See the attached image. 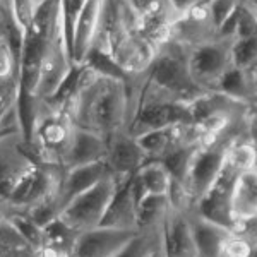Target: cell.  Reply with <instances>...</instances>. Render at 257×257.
<instances>
[{"mask_svg":"<svg viewBox=\"0 0 257 257\" xmlns=\"http://www.w3.org/2000/svg\"><path fill=\"white\" fill-rule=\"evenodd\" d=\"M74 125L108 138L127 128L134 113L127 77L103 74L91 65H79L76 86L65 101Z\"/></svg>","mask_w":257,"mask_h":257,"instance_id":"1","label":"cell"},{"mask_svg":"<svg viewBox=\"0 0 257 257\" xmlns=\"http://www.w3.org/2000/svg\"><path fill=\"white\" fill-rule=\"evenodd\" d=\"M21 43L11 35H0V79L19 77Z\"/></svg>","mask_w":257,"mask_h":257,"instance_id":"24","label":"cell"},{"mask_svg":"<svg viewBox=\"0 0 257 257\" xmlns=\"http://www.w3.org/2000/svg\"><path fill=\"white\" fill-rule=\"evenodd\" d=\"M106 156V139L94 132L84 131V128L74 127L70 136L69 146L65 149L60 161L62 170H70L84 165L99 163L105 161Z\"/></svg>","mask_w":257,"mask_h":257,"instance_id":"13","label":"cell"},{"mask_svg":"<svg viewBox=\"0 0 257 257\" xmlns=\"http://www.w3.org/2000/svg\"><path fill=\"white\" fill-rule=\"evenodd\" d=\"M233 38L216 35L214 38L187 47V70L190 81L202 93L218 91L225 74L233 67Z\"/></svg>","mask_w":257,"mask_h":257,"instance_id":"3","label":"cell"},{"mask_svg":"<svg viewBox=\"0 0 257 257\" xmlns=\"http://www.w3.org/2000/svg\"><path fill=\"white\" fill-rule=\"evenodd\" d=\"M4 4H6L7 9H9V12H11V0H4Z\"/></svg>","mask_w":257,"mask_h":257,"instance_id":"31","label":"cell"},{"mask_svg":"<svg viewBox=\"0 0 257 257\" xmlns=\"http://www.w3.org/2000/svg\"><path fill=\"white\" fill-rule=\"evenodd\" d=\"M139 230L94 226L76 235L69 257H115L138 235Z\"/></svg>","mask_w":257,"mask_h":257,"instance_id":"7","label":"cell"},{"mask_svg":"<svg viewBox=\"0 0 257 257\" xmlns=\"http://www.w3.org/2000/svg\"><path fill=\"white\" fill-rule=\"evenodd\" d=\"M35 167L36 160L23 134H0V202L9 201L12 192Z\"/></svg>","mask_w":257,"mask_h":257,"instance_id":"4","label":"cell"},{"mask_svg":"<svg viewBox=\"0 0 257 257\" xmlns=\"http://www.w3.org/2000/svg\"><path fill=\"white\" fill-rule=\"evenodd\" d=\"M146 161L148 158L141 149L138 139L128 134L125 128L106 138L105 165L113 175L120 178L132 177Z\"/></svg>","mask_w":257,"mask_h":257,"instance_id":"10","label":"cell"},{"mask_svg":"<svg viewBox=\"0 0 257 257\" xmlns=\"http://www.w3.org/2000/svg\"><path fill=\"white\" fill-rule=\"evenodd\" d=\"M105 0H86L70 31L69 47L74 65H84L96 38L99 16Z\"/></svg>","mask_w":257,"mask_h":257,"instance_id":"11","label":"cell"},{"mask_svg":"<svg viewBox=\"0 0 257 257\" xmlns=\"http://www.w3.org/2000/svg\"><path fill=\"white\" fill-rule=\"evenodd\" d=\"M189 122H192V117H190L187 105L168 101H148L136 106L134 115H132L125 131L131 136L138 138L146 132Z\"/></svg>","mask_w":257,"mask_h":257,"instance_id":"8","label":"cell"},{"mask_svg":"<svg viewBox=\"0 0 257 257\" xmlns=\"http://www.w3.org/2000/svg\"><path fill=\"white\" fill-rule=\"evenodd\" d=\"M0 35H11L21 43V36L18 30H16L14 23H12L11 12L6 4H4V0H0Z\"/></svg>","mask_w":257,"mask_h":257,"instance_id":"28","label":"cell"},{"mask_svg":"<svg viewBox=\"0 0 257 257\" xmlns=\"http://www.w3.org/2000/svg\"><path fill=\"white\" fill-rule=\"evenodd\" d=\"M226 163L237 172H247L255 168L257 151H255V139L240 136L228 143L226 146Z\"/></svg>","mask_w":257,"mask_h":257,"instance_id":"22","label":"cell"},{"mask_svg":"<svg viewBox=\"0 0 257 257\" xmlns=\"http://www.w3.org/2000/svg\"><path fill=\"white\" fill-rule=\"evenodd\" d=\"M221 257H255V233L250 231H230Z\"/></svg>","mask_w":257,"mask_h":257,"instance_id":"25","label":"cell"},{"mask_svg":"<svg viewBox=\"0 0 257 257\" xmlns=\"http://www.w3.org/2000/svg\"><path fill=\"white\" fill-rule=\"evenodd\" d=\"M199 2H202V0H168V4H170V7H172L173 14H175V18L182 16L184 12H187L190 7H194Z\"/></svg>","mask_w":257,"mask_h":257,"instance_id":"29","label":"cell"},{"mask_svg":"<svg viewBox=\"0 0 257 257\" xmlns=\"http://www.w3.org/2000/svg\"><path fill=\"white\" fill-rule=\"evenodd\" d=\"M228 143H216L213 146H199L192 155L187 173L184 178V187L190 201V209L194 204L211 189L216 182L226 158Z\"/></svg>","mask_w":257,"mask_h":257,"instance_id":"5","label":"cell"},{"mask_svg":"<svg viewBox=\"0 0 257 257\" xmlns=\"http://www.w3.org/2000/svg\"><path fill=\"white\" fill-rule=\"evenodd\" d=\"M173 178L160 160H148L138 172L132 175V185L136 190L138 202L144 196H165L168 197Z\"/></svg>","mask_w":257,"mask_h":257,"instance_id":"18","label":"cell"},{"mask_svg":"<svg viewBox=\"0 0 257 257\" xmlns=\"http://www.w3.org/2000/svg\"><path fill=\"white\" fill-rule=\"evenodd\" d=\"M231 62L233 67L252 70L257 64V36L237 38L231 45Z\"/></svg>","mask_w":257,"mask_h":257,"instance_id":"26","label":"cell"},{"mask_svg":"<svg viewBox=\"0 0 257 257\" xmlns=\"http://www.w3.org/2000/svg\"><path fill=\"white\" fill-rule=\"evenodd\" d=\"M0 257H2V255H0Z\"/></svg>","mask_w":257,"mask_h":257,"instance_id":"32","label":"cell"},{"mask_svg":"<svg viewBox=\"0 0 257 257\" xmlns=\"http://www.w3.org/2000/svg\"><path fill=\"white\" fill-rule=\"evenodd\" d=\"M101 226L123 228V230H139L138 228V197L132 185V177L120 182L117 192L111 199L108 209L103 216Z\"/></svg>","mask_w":257,"mask_h":257,"instance_id":"15","label":"cell"},{"mask_svg":"<svg viewBox=\"0 0 257 257\" xmlns=\"http://www.w3.org/2000/svg\"><path fill=\"white\" fill-rule=\"evenodd\" d=\"M187 218L192 230L194 245H196L197 257H221L223 245H225L230 228H225L218 223L202 218L196 211H187Z\"/></svg>","mask_w":257,"mask_h":257,"instance_id":"16","label":"cell"},{"mask_svg":"<svg viewBox=\"0 0 257 257\" xmlns=\"http://www.w3.org/2000/svg\"><path fill=\"white\" fill-rule=\"evenodd\" d=\"M257 216V172L255 168L240 172L230 192L231 230L237 225L252 221Z\"/></svg>","mask_w":257,"mask_h":257,"instance_id":"14","label":"cell"},{"mask_svg":"<svg viewBox=\"0 0 257 257\" xmlns=\"http://www.w3.org/2000/svg\"><path fill=\"white\" fill-rule=\"evenodd\" d=\"M122 180L125 178H120L106 170L105 175L96 184H93L89 189L67 202L57 219L76 233L99 226Z\"/></svg>","mask_w":257,"mask_h":257,"instance_id":"2","label":"cell"},{"mask_svg":"<svg viewBox=\"0 0 257 257\" xmlns=\"http://www.w3.org/2000/svg\"><path fill=\"white\" fill-rule=\"evenodd\" d=\"M178 125L151 131L136 138L148 160H160L165 153H168L175 144L180 143V139H178Z\"/></svg>","mask_w":257,"mask_h":257,"instance_id":"21","label":"cell"},{"mask_svg":"<svg viewBox=\"0 0 257 257\" xmlns=\"http://www.w3.org/2000/svg\"><path fill=\"white\" fill-rule=\"evenodd\" d=\"M106 170L108 168H106L105 161L84 165V167H77L70 170H62L60 184L59 189H57V201L60 204V211L74 197H77L86 189H89L93 184H96L99 178L105 175Z\"/></svg>","mask_w":257,"mask_h":257,"instance_id":"17","label":"cell"},{"mask_svg":"<svg viewBox=\"0 0 257 257\" xmlns=\"http://www.w3.org/2000/svg\"><path fill=\"white\" fill-rule=\"evenodd\" d=\"M216 33L225 26V23L235 14L238 7V0H206Z\"/></svg>","mask_w":257,"mask_h":257,"instance_id":"27","label":"cell"},{"mask_svg":"<svg viewBox=\"0 0 257 257\" xmlns=\"http://www.w3.org/2000/svg\"><path fill=\"white\" fill-rule=\"evenodd\" d=\"M161 252V225L139 228L138 235L115 257H155Z\"/></svg>","mask_w":257,"mask_h":257,"instance_id":"20","label":"cell"},{"mask_svg":"<svg viewBox=\"0 0 257 257\" xmlns=\"http://www.w3.org/2000/svg\"><path fill=\"white\" fill-rule=\"evenodd\" d=\"M4 218H6V208H4V202H0V223Z\"/></svg>","mask_w":257,"mask_h":257,"instance_id":"30","label":"cell"},{"mask_svg":"<svg viewBox=\"0 0 257 257\" xmlns=\"http://www.w3.org/2000/svg\"><path fill=\"white\" fill-rule=\"evenodd\" d=\"M62 177V168L55 165L36 163V167L23 178L9 201L4 202L6 209L26 211L57 194Z\"/></svg>","mask_w":257,"mask_h":257,"instance_id":"6","label":"cell"},{"mask_svg":"<svg viewBox=\"0 0 257 257\" xmlns=\"http://www.w3.org/2000/svg\"><path fill=\"white\" fill-rule=\"evenodd\" d=\"M146 24H172L175 21L168 0H128Z\"/></svg>","mask_w":257,"mask_h":257,"instance_id":"23","label":"cell"},{"mask_svg":"<svg viewBox=\"0 0 257 257\" xmlns=\"http://www.w3.org/2000/svg\"><path fill=\"white\" fill-rule=\"evenodd\" d=\"M158 45L144 35H128L111 48L110 60L127 79L143 76L153 64Z\"/></svg>","mask_w":257,"mask_h":257,"instance_id":"9","label":"cell"},{"mask_svg":"<svg viewBox=\"0 0 257 257\" xmlns=\"http://www.w3.org/2000/svg\"><path fill=\"white\" fill-rule=\"evenodd\" d=\"M218 93L243 105L254 106L255 103V69L243 70L231 67L223 77Z\"/></svg>","mask_w":257,"mask_h":257,"instance_id":"19","label":"cell"},{"mask_svg":"<svg viewBox=\"0 0 257 257\" xmlns=\"http://www.w3.org/2000/svg\"><path fill=\"white\" fill-rule=\"evenodd\" d=\"M161 250L165 257H197L187 211L170 208L161 223Z\"/></svg>","mask_w":257,"mask_h":257,"instance_id":"12","label":"cell"}]
</instances>
